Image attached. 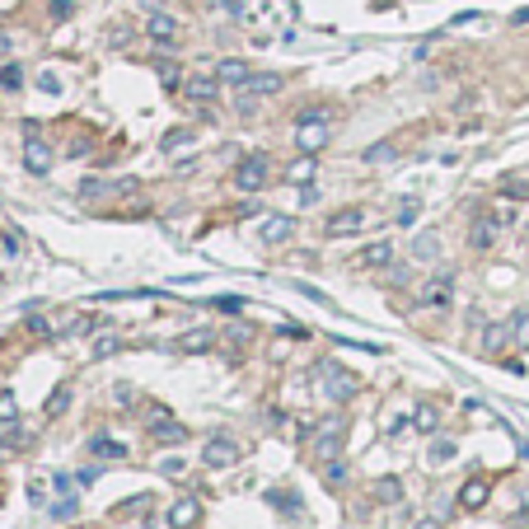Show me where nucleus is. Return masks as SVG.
<instances>
[{
  "label": "nucleus",
  "instance_id": "nucleus-1",
  "mask_svg": "<svg viewBox=\"0 0 529 529\" xmlns=\"http://www.w3.org/2000/svg\"><path fill=\"white\" fill-rule=\"evenodd\" d=\"M323 141H328V113L314 108V113H305V117H300V127H295V145H300L305 155H318V150H323Z\"/></svg>",
  "mask_w": 529,
  "mask_h": 529
},
{
  "label": "nucleus",
  "instance_id": "nucleus-2",
  "mask_svg": "<svg viewBox=\"0 0 529 529\" xmlns=\"http://www.w3.org/2000/svg\"><path fill=\"white\" fill-rule=\"evenodd\" d=\"M263 183H267V159L263 155L239 159V169H235V187H239V192H258Z\"/></svg>",
  "mask_w": 529,
  "mask_h": 529
},
{
  "label": "nucleus",
  "instance_id": "nucleus-3",
  "mask_svg": "<svg viewBox=\"0 0 529 529\" xmlns=\"http://www.w3.org/2000/svg\"><path fill=\"white\" fill-rule=\"evenodd\" d=\"M150 436H155L159 445H183V440H187V431L178 422H169L164 408H150Z\"/></svg>",
  "mask_w": 529,
  "mask_h": 529
},
{
  "label": "nucleus",
  "instance_id": "nucleus-4",
  "mask_svg": "<svg viewBox=\"0 0 529 529\" xmlns=\"http://www.w3.org/2000/svg\"><path fill=\"white\" fill-rule=\"evenodd\" d=\"M202 459H207L211 469H225V464H235V459H239V445H230V436H211L207 450H202Z\"/></svg>",
  "mask_w": 529,
  "mask_h": 529
},
{
  "label": "nucleus",
  "instance_id": "nucleus-5",
  "mask_svg": "<svg viewBox=\"0 0 529 529\" xmlns=\"http://www.w3.org/2000/svg\"><path fill=\"white\" fill-rule=\"evenodd\" d=\"M356 230H366V211L361 207H346L328 220V235H356Z\"/></svg>",
  "mask_w": 529,
  "mask_h": 529
},
{
  "label": "nucleus",
  "instance_id": "nucleus-6",
  "mask_svg": "<svg viewBox=\"0 0 529 529\" xmlns=\"http://www.w3.org/2000/svg\"><path fill=\"white\" fill-rule=\"evenodd\" d=\"M150 38H155L159 47H174V43H178V24H174V19H169V14H159V10H150Z\"/></svg>",
  "mask_w": 529,
  "mask_h": 529
},
{
  "label": "nucleus",
  "instance_id": "nucleus-7",
  "mask_svg": "<svg viewBox=\"0 0 529 529\" xmlns=\"http://www.w3.org/2000/svg\"><path fill=\"white\" fill-rule=\"evenodd\" d=\"M197 515H202V506L192 502V497H183V502L169 506V529H192V525H197Z\"/></svg>",
  "mask_w": 529,
  "mask_h": 529
},
{
  "label": "nucleus",
  "instance_id": "nucleus-8",
  "mask_svg": "<svg viewBox=\"0 0 529 529\" xmlns=\"http://www.w3.org/2000/svg\"><path fill=\"white\" fill-rule=\"evenodd\" d=\"M323 384H328V394L333 398H351L356 394V379L346 371H338V366H323Z\"/></svg>",
  "mask_w": 529,
  "mask_h": 529
},
{
  "label": "nucleus",
  "instance_id": "nucleus-9",
  "mask_svg": "<svg viewBox=\"0 0 529 529\" xmlns=\"http://www.w3.org/2000/svg\"><path fill=\"white\" fill-rule=\"evenodd\" d=\"M215 89H220V80H211V75H192V80L183 84V94L192 99V104H211Z\"/></svg>",
  "mask_w": 529,
  "mask_h": 529
},
{
  "label": "nucleus",
  "instance_id": "nucleus-10",
  "mask_svg": "<svg viewBox=\"0 0 529 529\" xmlns=\"http://www.w3.org/2000/svg\"><path fill=\"white\" fill-rule=\"evenodd\" d=\"M291 235H295L291 215H272V220H263V244H286Z\"/></svg>",
  "mask_w": 529,
  "mask_h": 529
},
{
  "label": "nucleus",
  "instance_id": "nucleus-11",
  "mask_svg": "<svg viewBox=\"0 0 529 529\" xmlns=\"http://www.w3.org/2000/svg\"><path fill=\"white\" fill-rule=\"evenodd\" d=\"M24 164L33 169V174H47V169H52V150H47L43 141H28V145H24Z\"/></svg>",
  "mask_w": 529,
  "mask_h": 529
},
{
  "label": "nucleus",
  "instance_id": "nucleus-12",
  "mask_svg": "<svg viewBox=\"0 0 529 529\" xmlns=\"http://www.w3.org/2000/svg\"><path fill=\"white\" fill-rule=\"evenodd\" d=\"M281 84H286L281 75H248L244 80V94H248V99H263V94H277Z\"/></svg>",
  "mask_w": 529,
  "mask_h": 529
},
{
  "label": "nucleus",
  "instance_id": "nucleus-13",
  "mask_svg": "<svg viewBox=\"0 0 529 529\" xmlns=\"http://www.w3.org/2000/svg\"><path fill=\"white\" fill-rule=\"evenodd\" d=\"M482 502H487V482H482V478H469L464 492H459V506H464V510H478Z\"/></svg>",
  "mask_w": 529,
  "mask_h": 529
},
{
  "label": "nucleus",
  "instance_id": "nucleus-14",
  "mask_svg": "<svg viewBox=\"0 0 529 529\" xmlns=\"http://www.w3.org/2000/svg\"><path fill=\"white\" fill-rule=\"evenodd\" d=\"M248 75H253V71H248L244 61H235V56L215 66V80H230V84H244V80H248Z\"/></svg>",
  "mask_w": 529,
  "mask_h": 529
},
{
  "label": "nucleus",
  "instance_id": "nucleus-15",
  "mask_svg": "<svg viewBox=\"0 0 529 529\" xmlns=\"http://www.w3.org/2000/svg\"><path fill=\"white\" fill-rule=\"evenodd\" d=\"M450 286H454L450 277H436V281L422 291V305H445V300H450Z\"/></svg>",
  "mask_w": 529,
  "mask_h": 529
},
{
  "label": "nucleus",
  "instance_id": "nucleus-16",
  "mask_svg": "<svg viewBox=\"0 0 529 529\" xmlns=\"http://www.w3.org/2000/svg\"><path fill=\"white\" fill-rule=\"evenodd\" d=\"M389 258H394V244H371V248L361 253V263H366V267H384Z\"/></svg>",
  "mask_w": 529,
  "mask_h": 529
},
{
  "label": "nucleus",
  "instance_id": "nucleus-17",
  "mask_svg": "<svg viewBox=\"0 0 529 529\" xmlns=\"http://www.w3.org/2000/svg\"><path fill=\"white\" fill-rule=\"evenodd\" d=\"M436 248H440V239H436V235H417V239H412V258H422V263L436 258Z\"/></svg>",
  "mask_w": 529,
  "mask_h": 529
},
{
  "label": "nucleus",
  "instance_id": "nucleus-18",
  "mask_svg": "<svg viewBox=\"0 0 529 529\" xmlns=\"http://www.w3.org/2000/svg\"><path fill=\"white\" fill-rule=\"evenodd\" d=\"M89 450L99 454V459H122L127 445H117V440H108V436H94V445H89Z\"/></svg>",
  "mask_w": 529,
  "mask_h": 529
},
{
  "label": "nucleus",
  "instance_id": "nucleus-19",
  "mask_svg": "<svg viewBox=\"0 0 529 529\" xmlns=\"http://www.w3.org/2000/svg\"><path fill=\"white\" fill-rule=\"evenodd\" d=\"M412 426H417V431H436V426H440V412H436L431 403H422L417 417H412Z\"/></svg>",
  "mask_w": 529,
  "mask_h": 529
},
{
  "label": "nucleus",
  "instance_id": "nucleus-20",
  "mask_svg": "<svg viewBox=\"0 0 529 529\" xmlns=\"http://www.w3.org/2000/svg\"><path fill=\"white\" fill-rule=\"evenodd\" d=\"M375 497H379V502H398V497H403V482H398V478H379V482H375Z\"/></svg>",
  "mask_w": 529,
  "mask_h": 529
},
{
  "label": "nucleus",
  "instance_id": "nucleus-21",
  "mask_svg": "<svg viewBox=\"0 0 529 529\" xmlns=\"http://www.w3.org/2000/svg\"><path fill=\"white\" fill-rule=\"evenodd\" d=\"M19 84H24V71H19V66H14V61H10V66H5V71H0V89H10V94H14V89H19Z\"/></svg>",
  "mask_w": 529,
  "mask_h": 529
},
{
  "label": "nucleus",
  "instance_id": "nucleus-22",
  "mask_svg": "<svg viewBox=\"0 0 529 529\" xmlns=\"http://www.w3.org/2000/svg\"><path fill=\"white\" fill-rule=\"evenodd\" d=\"M492 239H497V230H492V220H478V225H473V248H487Z\"/></svg>",
  "mask_w": 529,
  "mask_h": 529
},
{
  "label": "nucleus",
  "instance_id": "nucleus-23",
  "mask_svg": "<svg viewBox=\"0 0 529 529\" xmlns=\"http://www.w3.org/2000/svg\"><path fill=\"white\" fill-rule=\"evenodd\" d=\"M211 342H215L211 333H192V338H183V342H178V346H183V351H207V346H211Z\"/></svg>",
  "mask_w": 529,
  "mask_h": 529
},
{
  "label": "nucleus",
  "instance_id": "nucleus-24",
  "mask_svg": "<svg viewBox=\"0 0 529 529\" xmlns=\"http://www.w3.org/2000/svg\"><path fill=\"white\" fill-rule=\"evenodd\" d=\"M309 174H314V159H300V164H291V183H309Z\"/></svg>",
  "mask_w": 529,
  "mask_h": 529
},
{
  "label": "nucleus",
  "instance_id": "nucleus-25",
  "mask_svg": "<svg viewBox=\"0 0 529 529\" xmlns=\"http://www.w3.org/2000/svg\"><path fill=\"white\" fill-rule=\"evenodd\" d=\"M366 159H371V164H384V159H394V145H389V141H384V145H371Z\"/></svg>",
  "mask_w": 529,
  "mask_h": 529
},
{
  "label": "nucleus",
  "instance_id": "nucleus-26",
  "mask_svg": "<svg viewBox=\"0 0 529 529\" xmlns=\"http://www.w3.org/2000/svg\"><path fill=\"white\" fill-rule=\"evenodd\" d=\"M417 211H422L417 202H398V225H412V220H417Z\"/></svg>",
  "mask_w": 529,
  "mask_h": 529
},
{
  "label": "nucleus",
  "instance_id": "nucleus-27",
  "mask_svg": "<svg viewBox=\"0 0 529 529\" xmlns=\"http://www.w3.org/2000/svg\"><path fill=\"white\" fill-rule=\"evenodd\" d=\"M66 398H71L66 389H56V394H52V403H47V412H52V417H61V412H66Z\"/></svg>",
  "mask_w": 529,
  "mask_h": 529
},
{
  "label": "nucleus",
  "instance_id": "nucleus-28",
  "mask_svg": "<svg viewBox=\"0 0 529 529\" xmlns=\"http://www.w3.org/2000/svg\"><path fill=\"white\" fill-rule=\"evenodd\" d=\"M71 10H75V0H52V19H71Z\"/></svg>",
  "mask_w": 529,
  "mask_h": 529
},
{
  "label": "nucleus",
  "instance_id": "nucleus-29",
  "mask_svg": "<svg viewBox=\"0 0 529 529\" xmlns=\"http://www.w3.org/2000/svg\"><path fill=\"white\" fill-rule=\"evenodd\" d=\"M113 351H117V338H99L94 342V356H113Z\"/></svg>",
  "mask_w": 529,
  "mask_h": 529
},
{
  "label": "nucleus",
  "instance_id": "nucleus-30",
  "mask_svg": "<svg viewBox=\"0 0 529 529\" xmlns=\"http://www.w3.org/2000/svg\"><path fill=\"white\" fill-rule=\"evenodd\" d=\"M0 422H14V398L0 394Z\"/></svg>",
  "mask_w": 529,
  "mask_h": 529
},
{
  "label": "nucleus",
  "instance_id": "nucleus-31",
  "mask_svg": "<svg viewBox=\"0 0 529 529\" xmlns=\"http://www.w3.org/2000/svg\"><path fill=\"white\" fill-rule=\"evenodd\" d=\"M183 141H192V136H187V132H169V136H164V150H178Z\"/></svg>",
  "mask_w": 529,
  "mask_h": 529
},
{
  "label": "nucleus",
  "instance_id": "nucleus-32",
  "mask_svg": "<svg viewBox=\"0 0 529 529\" xmlns=\"http://www.w3.org/2000/svg\"><path fill=\"white\" fill-rule=\"evenodd\" d=\"M450 454H454V445H445V440H440V445H431V459H436V464H445Z\"/></svg>",
  "mask_w": 529,
  "mask_h": 529
},
{
  "label": "nucleus",
  "instance_id": "nucleus-33",
  "mask_svg": "<svg viewBox=\"0 0 529 529\" xmlns=\"http://www.w3.org/2000/svg\"><path fill=\"white\" fill-rule=\"evenodd\" d=\"M515 338L529 342V314H515Z\"/></svg>",
  "mask_w": 529,
  "mask_h": 529
},
{
  "label": "nucleus",
  "instance_id": "nucleus-34",
  "mask_svg": "<svg viewBox=\"0 0 529 529\" xmlns=\"http://www.w3.org/2000/svg\"><path fill=\"white\" fill-rule=\"evenodd\" d=\"M342 478H346V469H342V464H328V487H338Z\"/></svg>",
  "mask_w": 529,
  "mask_h": 529
},
{
  "label": "nucleus",
  "instance_id": "nucleus-35",
  "mask_svg": "<svg viewBox=\"0 0 529 529\" xmlns=\"http://www.w3.org/2000/svg\"><path fill=\"white\" fill-rule=\"evenodd\" d=\"M38 84H43V89H47V94H56V89H61V80H56V75H52V71H47V75L38 80Z\"/></svg>",
  "mask_w": 529,
  "mask_h": 529
},
{
  "label": "nucleus",
  "instance_id": "nucleus-36",
  "mask_svg": "<svg viewBox=\"0 0 529 529\" xmlns=\"http://www.w3.org/2000/svg\"><path fill=\"white\" fill-rule=\"evenodd\" d=\"M0 52H10V33H0Z\"/></svg>",
  "mask_w": 529,
  "mask_h": 529
},
{
  "label": "nucleus",
  "instance_id": "nucleus-37",
  "mask_svg": "<svg viewBox=\"0 0 529 529\" xmlns=\"http://www.w3.org/2000/svg\"><path fill=\"white\" fill-rule=\"evenodd\" d=\"M417 529H436V520H422V525H417Z\"/></svg>",
  "mask_w": 529,
  "mask_h": 529
}]
</instances>
